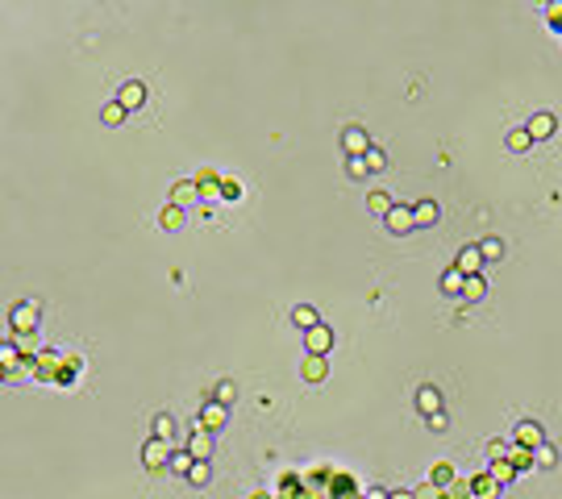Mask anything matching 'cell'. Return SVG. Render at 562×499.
I'll list each match as a JSON object with an SVG mask.
<instances>
[{"label": "cell", "instance_id": "obj_10", "mask_svg": "<svg viewBox=\"0 0 562 499\" xmlns=\"http://www.w3.org/2000/svg\"><path fill=\"white\" fill-rule=\"evenodd\" d=\"M383 225H387V233L404 237V233H413V229H417V221H413V208H408V204H396V208L383 217Z\"/></svg>", "mask_w": 562, "mask_h": 499}, {"label": "cell", "instance_id": "obj_26", "mask_svg": "<svg viewBox=\"0 0 562 499\" xmlns=\"http://www.w3.org/2000/svg\"><path fill=\"white\" fill-rule=\"evenodd\" d=\"M154 437H158V441H175V416L158 412V416H154Z\"/></svg>", "mask_w": 562, "mask_h": 499}, {"label": "cell", "instance_id": "obj_29", "mask_svg": "<svg viewBox=\"0 0 562 499\" xmlns=\"http://www.w3.org/2000/svg\"><path fill=\"white\" fill-rule=\"evenodd\" d=\"M533 466H542V470H554V466H558V450H554L550 441H546V446H537V450H533Z\"/></svg>", "mask_w": 562, "mask_h": 499}, {"label": "cell", "instance_id": "obj_36", "mask_svg": "<svg viewBox=\"0 0 562 499\" xmlns=\"http://www.w3.org/2000/svg\"><path fill=\"white\" fill-rule=\"evenodd\" d=\"M367 171H387V154H383V150H379V146H371V150H367Z\"/></svg>", "mask_w": 562, "mask_h": 499}, {"label": "cell", "instance_id": "obj_37", "mask_svg": "<svg viewBox=\"0 0 562 499\" xmlns=\"http://www.w3.org/2000/svg\"><path fill=\"white\" fill-rule=\"evenodd\" d=\"M346 175L350 179H367L371 171H367V158H346Z\"/></svg>", "mask_w": 562, "mask_h": 499}, {"label": "cell", "instance_id": "obj_31", "mask_svg": "<svg viewBox=\"0 0 562 499\" xmlns=\"http://www.w3.org/2000/svg\"><path fill=\"white\" fill-rule=\"evenodd\" d=\"M192 466H196V457L187 454V450H175V454H171V466H167V470H171V474H192Z\"/></svg>", "mask_w": 562, "mask_h": 499}, {"label": "cell", "instance_id": "obj_20", "mask_svg": "<svg viewBox=\"0 0 562 499\" xmlns=\"http://www.w3.org/2000/svg\"><path fill=\"white\" fill-rule=\"evenodd\" d=\"M504 146H508L513 154H525V150H533V137H529V130H525V125H516V130H508Z\"/></svg>", "mask_w": 562, "mask_h": 499}, {"label": "cell", "instance_id": "obj_9", "mask_svg": "<svg viewBox=\"0 0 562 499\" xmlns=\"http://www.w3.org/2000/svg\"><path fill=\"white\" fill-rule=\"evenodd\" d=\"M300 379H304V383H313V387H321V383H329V358H317V354H304V358H300Z\"/></svg>", "mask_w": 562, "mask_h": 499}, {"label": "cell", "instance_id": "obj_13", "mask_svg": "<svg viewBox=\"0 0 562 499\" xmlns=\"http://www.w3.org/2000/svg\"><path fill=\"white\" fill-rule=\"evenodd\" d=\"M196 200H200V183L196 179H175L171 183V204L187 208V204H196Z\"/></svg>", "mask_w": 562, "mask_h": 499}, {"label": "cell", "instance_id": "obj_17", "mask_svg": "<svg viewBox=\"0 0 562 499\" xmlns=\"http://www.w3.org/2000/svg\"><path fill=\"white\" fill-rule=\"evenodd\" d=\"M470 487H475V499H500V491H504V487H500L487 470H483V474H475V479H470Z\"/></svg>", "mask_w": 562, "mask_h": 499}, {"label": "cell", "instance_id": "obj_32", "mask_svg": "<svg viewBox=\"0 0 562 499\" xmlns=\"http://www.w3.org/2000/svg\"><path fill=\"white\" fill-rule=\"evenodd\" d=\"M213 400L230 408V404L237 400V383H234V379H221V383H217V391H213Z\"/></svg>", "mask_w": 562, "mask_h": 499}, {"label": "cell", "instance_id": "obj_21", "mask_svg": "<svg viewBox=\"0 0 562 499\" xmlns=\"http://www.w3.org/2000/svg\"><path fill=\"white\" fill-rule=\"evenodd\" d=\"M392 208H396V200H392L387 191H379V187H375L371 196H367V213H375V217H387Z\"/></svg>", "mask_w": 562, "mask_h": 499}, {"label": "cell", "instance_id": "obj_23", "mask_svg": "<svg viewBox=\"0 0 562 499\" xmlns=\"http://www.w3.org/2000/svg\"><path fill=\"white\" fill-rule=\"evenodd\" d=\"M437 287H442L446 296H454V300H463V274L454 271V267H450V271H446V274H442V279H437Z\"/></svg>", "mask_w": 562, "mask_h": 499}, {"label": "cell", "instance_id": "obj_34", "mask_svg": "<svg viewBox=\"0 0 562 499\" xmlns=\"http://www.w3.org/2000/svg\"><path fill=\"white\" fill-rule=\"evenodd\" d=\"M446 499H475V487H470V479H454V483L446 487Z\"/></svg>", "mask_w": 562, "mask_h": 499}, {"label": "cell", "instance_id": "obj_27", "mask_svg": "<svg viewBox=\"0 0 562 499\" xmlns=\"http://www.w3.org/2000/svg\"><path fill=\"white\" fill-rule=\"evenodd\" d=\"M454 479H458V474H454V466H450V462H437V466L429 470V483H437L442 491H446V487H450Z\"/></svg>", "mask_w": 562, "mask_h": 499}, {"label": "cell", "instance_id": "obj_33", "mask_svg": "<svg viewBox=\"0 0 562 499\" xmlns=\"http://www.w3.org/2000/svg\"><path fill=\"white\" fill-rule=\"evenodd\" d=\"M125 117H130V113H125V108H121V104H117V100H108V104H104V108H100V121H104V125H121V121H125Z\"/></svg>", "mask_w": 562, "mask_h": 499}, {"label": "cell", "instance_id": "obj_30", "mask_svg": "<svg viewBox=\"0 0 562 499\" xmlns=\"http://www.w3.org/2000/svg\"><path fill=\"white\" fill-rule=\"evenodd\" d=\"M508 462H513V470L516 474H520V470H533V450H525V446H513V450H508Z\"/></svg>", "mask_w": 562, "mask_h": 499}, {"label": "cell", "instance_id": "obj_42", "mask_svg": "<svg viewBox=\"0 0 562 499\" xmlns=\"http://www.w3.org/2000/svg\"><path fill=\"white\" fill-rule=\"evenodd\" d=\"M487 454H492V457H504V454H508V446H504V441H500V437H496V441H492V446H487Z\"/></svg>", "mask_w": 562, "mask_h": 499}, {"label": "cell", "instance_id": "obj_1", "mask_svg": "<svg viewBox=\"0 0 562 499\" xmlns=\"http://www.w3.org/2000/svg\"><path fill=\"white\" fill-rule=\"evenodd\" d=\"M42 320V304L38 300H21L13 312H8V324H4V337H30Z\"/></svg>", "mask_w": 562, "mask_h": 499}, {"label": "cell", "instance_id": "obj_35", "mask_svg": "<svg viewBox=\"0 0 562 499\" xmlns=\"http://www.w3.org/2000/svg\"><path fill=\"white\" fill-rule=\"evenodd\" d=\"M187 483H192V487H208V483H213L208 462H196V466H192V474H187Z\"/></svg>", "mask_w": 562, "mask_h": 499}, {"label": "cell", "instance_id": "obj_18", "mask_svg": "<svg viewBox=\"0 0 562 499\" xmlns=\"http://www.w3.org/2000/svg\"><path fill=\"white\" fill-rule=\"evenodd\" d=\"M184 208H180V204H163V213H158V225L167 229V233H180V229H184Z\"/></svg>", "mask_w": 562, "mask_h": 499}, {"label": "cell", "instance_id": "obj_25", "mask_svg": "<svg viewBox=\"0 0 562 499\" xmlns=\"http://www.w3.org/2000/svg\"><path fill=\"white\" fill-rule=\"evenodd\" d=\"M479 254H483V263H500L504 258V241L500 237H483L479 241Z\"/></svg>", "mask_w": 562, "mask_h": 499}, {"label": "cell", "instance_id": "obj_24", "mask_svg": "<svg viewBox=\"0 0 562 499\" xmlns=\"http://www.w3.org/2000/svg\"><path fill=\"white\" fill-rule=\"evenodd\" d=\"M17 358H21L17 341H4V346H0V366H4V379H13V370H17Z\"/></svg>", "mask_w": 562, "mask_h": 499}, {"label": "cell", "instance_id": "obj_11", "mask_svg": "<svg viewBox=\"0 0 562 499\" xmlns=\"http://www.w3.org/2000/svg\"><path fill=\"white\" fill-rule=\"evenodd\" d=\"M184 450L196 457V462H208V457H213V433H204L200 424H192V437H187Z\"/></svg>", "mask_w": 562, "mask_h": 499}, {"label": "cell", "instance_id": "obj_5", "mask_svg": "<svg viewBox=\"0 0 562 499\" xmlns=\"http://www.w3.org/2000/svg\"><path fill=\"white\" fill-rule=\"evenodd\" d=\"M196 424H200L204 433H221V429L230 424V408H225V404H217V400H208V404L200 408V416H196Z\"/></svg>", "mask_w": 562, "mask_h": 499}, {"label": "cell", "instance_id": "obj_41", "mask_svg": "<svg viewBox=\"0 0 562 499\" xmlns=\"http://www.w3.org/2000/svg\"><path fill=\"white\" fill-rule=\"evenodd\" d=\"M546 17H550V30H558V34H562V4H550V8H546Z\"/></svg>", "mask_w": 562, "mask_h": 499}, {"label": "cell", "instance_id": "obj_6", "mask_svg": "<svg viewBox=\"0 0 562 499\" xmlns=\"http://www.w3.org/2000/svg\"><path fill=\"white\" fill-rule=\"evenodd\" d=\"M329 350H333V329H329L325 320H321L317 329H308V333H304V354L329 358Z\"/></svg>", "mask_w": 562, "mask_h": 499}, {"label": "cell", "instance_id": "obj_8", "mask_svg": "<svg viewBox=\"0 0 562 499\" xmlns=\"http://www.w3.org/2000/svg\"><path fill=\"white\" fill-rule=\"evenodd\" d=\"M113 100H117L125 113H138L142 104H146V84H142V80H125V84L117 88V96H113Z\"/></svg>", "mask_w": 562, "mask_h": 499}, {"label": "cell", "instance_id": "obj_12", "mask_svg": "<svg viewBox=\"0 0 562 499\" xmlns=\"http://www.w3.org/2000/svg\"><path fill=\"white\" fill-rule=\"evenodd\" d=\"M454 271L470 279V274H483V254H479V246H463L458 250V258H454Z\"/></svg>", "mask_w": 562, "mask_h": 499}, {"label": "cell", "instance_id": "obj_3", "mask_svg": "<svg viewBox=\"0 0 562 499\" xmlns=\"http://www.w3.org/2000/svg\"><path fill=\"white\" fill-rule=\"evenodd\" d=\"M513 446H525V450H537V446H546V429L537 424V420H516L513 429Z\"/></svg>", "mask_w": 562, "mask_h": 499}, {"label": "cell", "instance_id": "obj_14", "mask_svg": "<svg viewBox=\"0 0 562 499\" xmlns=\"http://www.w3.org/2000/svg\"><path fill=\"white\" fill-rule=\"evenodd\" d=\"M413 221L417 229H429L442 221V208H437V200H421V204H413Z\"/></svg>", "mask_w": 562, "mask_h": 499}, {"label": "cell", "instance_id": "obj_40", "mask_svg": "<svg viewBox=\"0 0 562 499\" xmlns=\"http://www.w3.org/2000/svg\"><path fill=\"white\" fill-rule=\"evenodd\" d=\"M221 196H225V200H237V196H242V183L225 175V179H221Z\"/></svg>", "mask_w": 562, "mask_h": 499}, {"label": "cell", "instance_id": "obj_16", "mask_svg": "<svg viewBox=\"0 0 562 499\" xmlns=\"http://www.w3.org/2000/svg\"><path fill=\"white\" fill-rule=\"evenodd\" d=\"M292 324H296L300 333H308V329L321 324V312H317L313 304H296V308H292Z\"/></svg>", "mask_w": 562, "mask_h": 499}, {"label": "cell", "instance_id": "obj_4", "mask_svg": "<svg viewBox=\"0 0 562 499\" xmlns=\"http://www.w3.org/2000/svg\"><path fill=\"white\" fill-rule=\"evenodd\" d=\"M342 150H346V158H367V150H371V137L363 125H346L342 130Z\"/></svg>", "mask_w": 562, "mask_h": 499}, {"label": "cell", "instance_id": "obj_39", "mask_svg": "<svg viewBox=\"0 0 562 499\" xmlns=\"http://www.w3.org/2000/svg\"><path fill=\"white\" fill-rule=\"evenodd\" d=\"M425 420H429V433H446V429H450V416H446V412H433V416H425Z\"/></svg>", "mask_w": 562, "mask_h": 499}, {"label": "cell", "instance_id": "obj_28", "mask_svg": "<svg viewBox=\"0 0 562 499\" xmlns=\"http://www.w3.org/2000/svg\"><path fill=\"white\" fill-rule=\"evenodd\" d=\"M221 179H225V175H217V171H200V175H196L200 196H221Z\"/></svg>", "mask_w": 562, "mask_h": 499}, {"label": "cell", "instance_id": "obj_43", "mask_svg": "<svg viewBox=\"0 0 562 499\" xmlns=\"http://www.w3.org/2000/svg\"><path fill=\"white\" fill-rule=\"evenodd\" d=\"M392 495V491H379V487H371V491H367V499H387Z\"/></svg>", "mask_w": 562, "mask_h": 499}, {"label": "cell", "instance_id": "obj_44", "mask_svg": "<svg viewBox=\"0 0 562 499\" xmlns=\"http://www.w3.org/2000/svg\"><path fill=\"white\" fill-rule=\"evenodd\" d=\"M387 499H417V495H413V491H392Z\"/></svg>", "mask_w": 562, "mask_h": 499}, {"label": "cell", "instance_id": "obj_38", "mask_svg": "<svg viewBox=\"0 0 562 499\" xmlns=\"http://www.w3.org/2000/svg\"><path fill=\"white\" fill-rule=\"evenodd\" d=\"M413 495H417V499H446V491H442L437 483H429V479H425V483L417 487V491H413Z\"/></svg>", "mask_w": 562, "mask_h": 499}, {"label": "cell", "instance_id": "obj_7", "mask_svg": "<svg viewBox=\"0 0 562 499\" xmlns=\"http://www.w3.org/2000/svg\"><path fill=\"white\" fill-rule=\"evenodd\" d=\"M525 130H529V137H533V141H550V137L558 134V117L542 108V113H533V117L525 121Z\"/></svg>", "mask_w": 562, "mask_h": 499}, {"label": "cell", "instance_id": "obj_22", "mask_svg": "<svg viewBox=\"0 0 562 499\" xmlns=\"http://www.w3.org/2000/svg\"><path fill=\"white\" fill-rule=\"evenodd\" d=\"M487 474H492V479H496L500 487H504V483H513V479H516V470H513V462H508V457H492Z\"/></svg>", "mask_w": 562, "mask_h": 499}, {"label": "cell", "instance_id": "obj_19", "mask_svg": "<svg viewBox=\"0 0 562 499\" xmlns=\"http://www.w3.org/2000/svg\"><path fill=\"white\" fill-rule=\"evenodd\" d=\"M487 296V279L483 274H470V279H463V304H479Z\"/></svg>", "mask_w": 562, "mask_h": 499}, {"label": "cell", "instance_id": "obj_2", "mask_svg": "<svg viewBox=\"0 0 562 499\" xmlns=\"http://www.w3.org/2000/svg\"><path fill=\"white\" fill-rule=\"evenodd\" d=\"M171 454H175V446H171V441L150 437V441L142 446V466H146V470H167V466H171Z\"/></svg>", "mask_w": 562, "mask_h": 499}, {"label": "cell", "instance_id": "obj_15", "mask_svg": "<svg viewBox=\"0 0 562 499\" xmlns=\"http://www.w3.org/2000/svg\"><path fill=\"white\" fill-rule=\"evenodd\" d=\"M417 412H421V416H433V412H442V391H437L433 383H425L421 391H417Z\"/></svg>", "mask_w": 562, "mask_h": 499}]
</instances>
